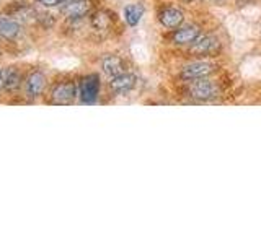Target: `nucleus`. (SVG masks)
<instances>
[{
	"label": "nucleus",
	"instance_id": "7",
	"mask_svg": "<svg viewBox=\"0 0 261 244\" xmlns=\"http://www.w3.org/2000/svg\"><path fill=\"white\" fill-rule=\"evenodd\" d=\"M90 12L88 0H69L62 7V13L70 20H79Z\"/></svg>",
	"mask_w": 261,
	"mask_h": 244
},
{
	"label": "nucleus",
	"instance_id": "17",
	"mask_svg": "<svg viewBox=\"0 0 261 244\" xmlns=\"http://www.w3.org/2000/svg\"><path fill=\"white\" fill-rule=\"evenodd\" d=\"M5 88V70H0V89Z\"/></svg>",
	"mask_w": 261,
	"mask_h": 244
},
{
	"label": "nucleus",
	"instance_id": "15",
	"mask_svg": "<svg viewBox=\"0 0 261 244\" xmlns=\"http://www.w3.org/2000/svg\"><path fill=\"white\" fill-rule=\"evenodd\" d=\"M110 16L108 13H105V12H100V13H96L93 15V18H92V24L96 28V29H106L110 26Z\"/></svg>",
	"mask_w": 261,
	"mask_h": 244
},
{
	"label": "nucleus",
	"instance_id": "10",
	"mask_svg": "<svg viewBox=\"0 0 261 244\" xmlns=\"http://www.w3.org/2000/svg\"><path fill=\"white\" fill-rule=\"evenodd\" d=\"M101 67L105 73H108L111 77H118L121 73H124V62H122L121 57L118 55H108L103 59Z\"/></svg>",
	"mask_w": 261,
	"mask_h": 244
},
{
	"label": "nucleus",
	"instance_id": "9",
	"mask_svg": "<svg viewBox=\"0 0 261 244\" xmlns=\"http://www.w3.org/2000/svg\"><path fill=\"white\" fill-rule=\"evenodd\" d=\"M217 49H219L217 41L212 36H206V38H199L198 41H194L190 51L194 55H209V54H214Z\"/></svg>",
	"mask_w": 261,
	"mask_h": 244
},
{
	"label": "nucleus",
	"instance_id": "8",
	"mask_svg": "<svg viewBox=\"0 0 261 244\" xmlns=\"http://www.w3.org/2000/svg\"><path fill=\"white\" fill-rule=\"evenodd\" d=\"M136 75H133V73H121V75L118 77H113L111 80V89H113V93H116V95H124V93H129L130 89H134L136 86Z\"/></svg>",
	"mask_w": 261,
	"mask_h": 244
},
{
	"label": "nucleus",
	"instance_id": "2",
	"mask_svg": "<svg viewBox=\"0 0 261 244\" xmlns=\"http://www.w3.org/2000/svg\"><path fill=\"white\" fill-rule=\"evenodd\" d=\"M75 85L72 81H62V83L56 85L51 92V101L54 104H69L75 98Z\"/></svg>",
	"mask_w": 261,
	"mask_h": 244
},
{
	"label": "nucleus",
	"instance_id": "12",
	"mask_svg": "<svg viewBox=\"0 0 261 244\" xmlns=\"http://www.w3.org/2000/svg\"><path fill=\"white\" fill-rule=\"evenodd\" d=\"M20 35V24L12 18L0 16V36L5 39H15Z\"/></svg>",
	"mask_w": 261,
	"mask_h": 244
},
{
	"label": "nucleus",
	"instance_id": "13",
	"mask_svg": "<svg viewBox=\"0 0 261 244\" xmlns=\"http://www.w3.org/2000/svg\"><path fill=\"white\" fill-rule=\"evenodd\" d=\"M144 15V7L141 4H130L124 8V18L129 26H137Z\"/></svg>",
	"mask_w": 261,
	"mask_h": 244
},
{
	"label": "nucleus",
	"instance_id": "4",
	"mask_svg": "<svg viewBox=\"0 0 261 244\" xmlns=\"http://www.w3.org/2000/svg\"><path fill=\"white\" fill-rule=\"evenodd\" d=\"M183 20H185V15L176 7H165V8H162V10L159 12V21L165 28L176 29L179 24L183 23Z\"/></svg>",
	"mask_w": 261,
	"mask_h": 244
},
{
	"label": "nucleus",
	"instance_id": "11",
	"mask_svg": "<svg viewBox=\"0 0 261 244\" xmlns=\"http://www.w3.org/2000/svg\"><path fill=\"white\" fill-rule=\"evenodd\" d=\"M46 86V77L43 75L41 72H35L31 73L30 78H28V83H27V89H28V95L31 98H36L43 93V89Z\"/></svg>",
	"mask_w": 261,
	"mask_h": 244
},
{
	"label": "nucleus",
	"instance_id": "16",
	"mask_svg": "<svg viewBox=\"0 0 261 244\" xmlns=\"http://www.w3.org/2000/svg\"><path fill=\"white\" fill-rule=\"evenodd\" d=\"M39 2L43 4V5H46V7H56V5L64 4L65 0H39Z\"/></svg>",
	"mask_w": 261,
	"mask_h": 244
},
{
	"label": "nucleus",
	"instance_id": "5",
	"mask_svg": "<svg viewBox=\"0 0 261 244\" xmlns=\"http://www.w3.org/2000/svg\"><path fill=\"white\" fill-rule=\"evenodd\" d=\"M201 29L194 24H186V26H178L176 31L171 35V41L175 44H193L194 41L199 39Z\"/></svg>",
	"mask_w": 261,
	"mask_h": 244
},
{
	"label": "nucleus",
	"instance_id": "1",
	"mask_svg": "<svg viewBox=\"0 0 261 244\" xmlns=\"http://www.w3.org/2000/svg\"><path fill=\"white\" fill-rule=\"evenodd\" d=\"M98 93H100V78H98V75L92 73V75H87L80 80L79 96L84 104H93L98 98Z\"/></svg>",
	"mask_w": 261,
	"mask_h": 244
},
{
	"label": "nucleus",
	"instance_id": "3",
	"mask_svg": "<svg viewBox=\"0 0 261 244\" xmlns=\"http://www.w3.org/2000/svg\"><path fill=\"white\" fill-rule=\"evenodd\" d=\"M191 81L193 83L190 85V95L194 98V100L206 101L216 95V86H214V83H211L209 80L198 78V80H191Z\"/></svg>",
	"mask_w": 261,
	"mask_h": 244
},
{
	"label": "nucleus",
	"instance_id": "6",
	"mask_svg": "<svg viewBox=\"0 0 261 244\" xmlns=\"http://www.w3.org/2000/svg\"><path fill=\"white\" fill-rule=\"evenodd\" d=\"M212 64L209 62H193L190 65L181 70V78L185 80H198V78H204L207 77L212 72Z\"/></svg>",
	"mask_w": 261,
	"mask_h": 244
},
{
	"label": "nucleus",
	"instance_id": "14",
	"mask_svg": "<svg viewBox=\"0 0 261 244\" xmlns=\"http://www.w3.org/2000/svg\"><path fill=\"white\" fill-rule=\"evenodd\" d=\"M21 83V77H20V72L16 69H8L5 70V89L8 92H13L20 86Z\"/></svg>",
	"mask_w": 261,
	"mask_h": 244
}]
</instances>
